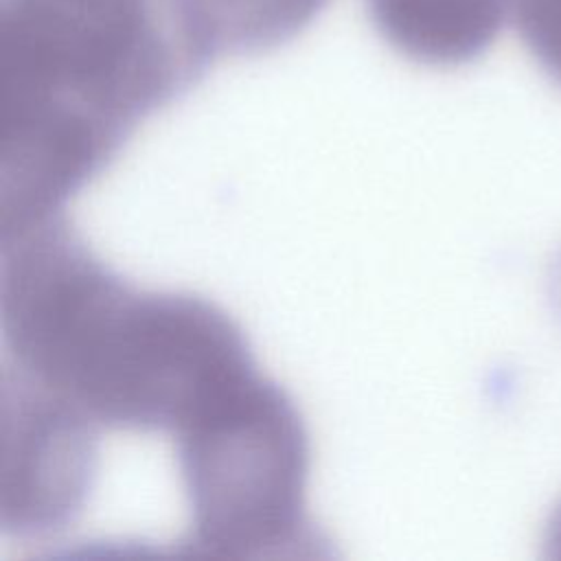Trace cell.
<instances>
[{"instance_id": "obj_1", "label": "cell", "mask_w": 561, "mask_h": 561, "mask_svg": "<svg viewBox=\"0 0 561 561\" xmlns=\"http://www.w3.org/2000/svg\"><path fill=\"white\" fill-rule=\"evenodd\" d=\"M0 327L4 368L99 432L173 440L259 373L224 309L138 289L94 256L64 213L2 232Z\"/></svg>"}, {"instance_id": "obj_2", "label": "cell", "mask_w": 561, "mask_h": 561, "mask_svg": "<svg viewBox=\"0 0 561 561\" xmlns=\"http://www.w3.org/2000/svg\"><path fill=\"white\" fill-rule=\"evenodd\" d=\"M191 552L261 559L318 543L307 517L309 436L289 394L252 375L173 438Z\"/></svg>"}, {"instance_id": "obj_3", "label": "cell", "mask_w": 561, "mask_h": 561, "mask_svg": "<svg viewBox=\"0 0 561 561\" xmlns=\"http://www.w3.org/2000/svg\"><path fill=\"white\" fill-rule=\"evenodd\" d=\"M375 31L427 66H460L497 37L513 0H364Z\"/></svg>"}, {"instance_id": "obj_4", "label": "cell", "mask_w": 561, "mask_h": 561, "mask_svg": "<svg viewBox=\"0 0 561 561\" xmlns=\"http://www.w3.org/2000/svg\"><path fill=\"white\" fill-rule=\"evenodd\" d=\"M511 13L524 46L561 85V0H513Z\"/></svg>"}, {"instance_id": "obj_5", "label": "cell", "mask_w": 561, "mask_h": 561, "mask_svg": "<svg viewBox=\"0 0 561 561\" xmlns=\"http://www.w3.org/2000/svg\"><path fill=\"white\" fill-rule=\"evenodd\" d=\"M550 546H559L561 548V508L557 513V517L552 519V526H550V539H548Z\"/></svg>"}, {"instance_id": "obj_6", "label": "cell", "mask_w": 561, "mask_h": 561, "mask_svg": "<svg viewBox=\"0 0 561 561\" xmlns=\"http://www.w3.org/2000/svg\"><path fill=\"white\" fill-rule=\"evenodd\" d=\"M554 298L561 309V261L557 263V270H554Z\"/></svg>"}]
</instances>
